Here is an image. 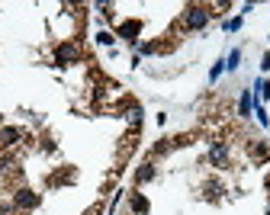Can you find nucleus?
I'll return each mask as SVG.
<instances>
[{
  "label": "nucleus",
  "mask_w": 270,
  "mask_h": 215,
  "mask_svg": "<svg viewBox=\"0 0 270 215\" xmlns=\"http://www.w3.org/2000/svg\"><path fill=\"white\" fill-rule=\"evenodd\" d=\"M238 61H241V52H231V55H228V61H225V68L235 71V68H238Z\"/></svg>",
  "instance_id": "1a4fd4ad"
},
{
  "label": "nucleus",
  "mask_w": 270,
  "mask_h": 215,
  "mask_svg": "<svg viewBox=\"0 0 270 215\" xmlns=\"http://www.w3.org/2000/svg\"><path fill=\"white\" fill-rule=\"evenodd\" d=\"M97 42H100V45H113L116 39L109 36V32H97Z\"/></svg>",
  "instance_id": "9b49d317"
},
{
  "label": "nucleus",
  "mask_w": 270,
  "mask_h": 215,
  "mask_svg": "<svg viewBox=\"0 0 270 215\" xmlns=\"http://www.w3.org/2000/svg\"><path fill=\"white\" fill-rule=\"evenodd\" d=\"M151 177H154V167H151V164H145V167L135 174V180H139V183H145V180H151Z\"/></svg>",
  "instance_id": "6e6552de"
},
{
  "label": "nucleus",
  "mask_w": 270,
  "mask_h": 215,
  "mask_svg": "<svg viewBox=\"0 0 270 215\" xmlns=\"http://www.w3.org/2000/svg\"><path fill=\"white\" fill-rule=\"evenodd\" d=\"M209 161L216 164V167H222V164L228 161V148H225V145H212V151H209Z\"/></svg>",
  "instance_id": "20e7f679"
},
{
  "label": "nucleus",
  "mask_w": 270,
  "mask_h": 215,
  "mask_svg": "<svg viewBox=\"0 0 270 215\" xmlns=\"http://www.w3.org/2000/svg\"><path fill=\"white\" fill-rule=\"evenodd\" d=\"M238 26H241V16H235V20H228V23H225V29H228V32H235Z\"/></svg>",
  "instance_id": "ddd939ff"
},
{
  "label": "nucleus",
  "mask_w": 270,
  "mask_h": 215,
  "mask_svg": "<svg viewBox=\"0 0 270 215\" xmlns=\"http://www.w3.org/2000/svg\"><path fill=\"white\" fill-rule=\"evenodd\" d=\"M257 90H261V97H264V100L270 97V84H267V80H257Z\"/></svg>",
  "instance_id": "f8f14e48"
},
{
  "label": "nucleus",
  "mask_w": 270,
  "mask_h": 215,
  "mask_svg": "<svg viewBox=\"0 0 270 215\" xmlns=\"http://www.w3.org/2000/svg\"><path fill=\"white\" fill-rule=\"evenodd\" d=\"M261 68H264V71H267V68H270V52H267V55H264V64H261Z\"/></svg>",
  "instance_id": "4468645a"
},
{
  "label": "nucleus",
  "mask_w": 270,
  "mask_h": 215,
  "mask_svg": "<svg viewBox=\"0 0 270 215\" xmlns=\"http://www.w3.org/2000/svg\"><path fill=\"white\" fill-rule=\"evenodd\" d=\"M251 113V93H241V116Z\"/></svg>",
  "instance_id": "9d476101"
},
{
  "label": "nucleus",
  "mask_w": 270,
  "mask_h": 215,
  "mask_svg": "<svg viewBox=\"0 0 270 215\" xmlns=\"http://www.w3.org/2000/svg\"><path fill=\"white\" fill-rule=\"evenodd\" d=\"M132 212H135V215H145L148 212V199H145V196H139V193L132 196Z\"/></svg>",
  "instance_id": "0eeeda50"
},
{
  "label": "nucleus",
  "mask_w": 270,
  "mask_h": 215,
  "mask_svg": "<svg viewBox=\"0 0 270 215\" xmlns=\"http://www.w3.org/2000/svg\"><path fill=\"white\" fill-rule=\"evenodd\" d=\"M74 58H77V45L74 42H64V45H58V52H55V61L62 64V68H68Z\"/></svg>",
  "instance_id": "f03ea898"
},
{
  "label": "nucleus",
  "mask_w": 270,
  "mask_h": 215,
  "mask_svg": "<svg viewBox=\"0 0 270 215\" xmlns=\"http://www.w3.org/2000/svg\"><path fill=\"white\" fill-rule=\"evenodd\" d=\"M20 135H23L20 129H3L0 132V145H13V141H20Z\"/></svg>",
  "instance_id": "423d86ee"
},
{
  "label": "nucleus",
  "mask_w": 270,
  "mask_h": 215,
  "mask_svg": "<svg viewBox=\"0 0 270 215\" xmlns=\"http://www.w3.org/2000/svg\"><path fill=\"white\" fill-rule=\"evenodd\" d=\"M139 32H142V23H139V20H129V23H123L119 36H123V39H135Z\"/></svg>",
  "instance_id": "39448f33"
},
{
  "label": "nucleus",
  "mask_w": 270,
  "mask_h": 215,
  "mask_svg": "<svg viewBox=\"0 0 270 215\" xmlns=\"http://www.w3.org/2000/svg\"><path fill=\"white\" fill-rule=\"evenodd\" d=\"M267 215H270V209H267Z\"/></svg>",
  "instance_id": "2eb2a0df"
},
{
  "label": "nucleus",
  "mask_w": 270,
  "mask_h": 215,
  "mask_svg": "<svg viewBox=\"0 0 270 215\" xmlns=\"http://www.w3.org/2000/svg\"><path fill=\"white\" fill-rule=\"evenodd\" d=\"M206 23H209V13L203 7H190V10H187V20H184L187 29H203Z\"/></svg>",
  "instance_id": "f257e3e1"
},
{
  "label": "nucleus",
  "mask_w": 270,
  "mask_h": 215,
  "mask_svg": "<svg viewBox=\"0 0 270 215\" xmlns=\"http://www.w3.org/2000/svg\"><path fill=\"white\" fill-rule=\"evenodd\" d=\"M13 206H20V209H36L39 206V196H32V193H16V199H13Z\"/></svg>",
  "instance_id": "7ed1b4c3"
}]
</instances>
